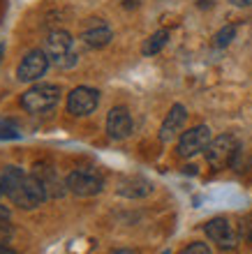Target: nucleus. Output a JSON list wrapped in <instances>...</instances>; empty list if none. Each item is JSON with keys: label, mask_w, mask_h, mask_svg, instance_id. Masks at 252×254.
Segmentation results:
<instances>
[{"label": "nucleus", "mask_w": 252, "mask_h": 254, "mask_svg": "<svg viewBox=\"0 0 252 254\" xmlns=\"http://www.w3.org/2000/svg\"><path fill=\"white\" fill-rule=\"evenodd\" d=\"M0 185L5 190V196L14 206L23 210H33L47 201V194L42 190L40 181L33 174H26L19 167H5L0 171Z\"/></svg>", "instance_id": "f257e3e1"}, {"label": "nucleus", "mask_w": 252, "mask_h": 254, "mask_svg": "<svg viewBox=\"0 0 252 254\" xmlns=\"http://www.w3.org/2000/svg\"><path fill=\"white\" fill-rule=\"evenodd\" d=\"M44 51L49 56V63L60 69H70L79 63V54L74 51V40L67 30H53L49 33Z\"/></svg>", "instance_id": "f03ea898"}, {"label": "nucleus", "mask_w": 252, "mask_h": 254, "mask_svg": "<svg viewBox=\"0 0 252 254\" xmlns=\"http://www.w3.org/2000/svg\"><path fill=\"white\" fill-rule=\"evenodd\" d=\"M204 153L213 169H227L236 164V157L241 155V143L234 134H220V136L211 139Z\"/></svg>", "instance_id": "7ed1b4c3"}, {"label": "nucleus", "mask_w": 252, "mask_h": 254, "mask_svg": "<svg viewBox=\"0 0 252 254\" xmlns=\"http://www.w3.org/2000/svg\"><path fill=\"white\" fill-rule=\"evenodd\" d=\"M60 102V88L53 83H37V86L28 88L26 93L21 95V107L26 109L28 114H44L51 111L53 107H58Z\"/></svg>", "instance_id": "20e7f679"}, {"label": "nucleus", "mask_w": 252, "mask_h": 254, "mask_svg": "<svg viewBox=\"0 0 252 254\" xmlns=\"http://www.w3.org/2000/svg\"><path fill=\"white\" fill-rule=\"evenodd\" d=\"M65 181H67V192L77 194V196H95V194H100L104 190V178L93 167L74 169Z\"/></svg>", "instance_id": "39448f33"}, {"label": "nucleus", "mask_w": 252, "mask_h": 254, "mask_svg": "<svg viewBox=\"0 0 252 254\" xmlns=\"http://www.w3.org/2000/svg\"><path fill=\"white\" fill-rule=\"evenodd\" d=\"M204 231L220 250H236V245L241 241L239 229L234 227L227 217H213V220H208L204 224Z\"/></svg>", "instance_id": "423d86ee"}, {"label": "nucleus", "mask_w": 252, "mask_h": 254, "mask_svg": "<svg viewBox=\"0 0 252 254\" xmlns=\"http://www.w3.org/2000/svg\"><path fill=\"white\" fill-rule=\"evenodd\" d=\"M211 127L208 125H197L192 129L180 134L178 139V155L180 157H194V155L204 153L208 143H211Z\"/></svg>", "instance_id": "0eeeda50"}, {"label": "nucleus", "mask_w": 252, "mask_h": 254, "mask_svg": "<svg viewBox=\"0 0 252 254\" xmlns=\"http://www.w3.org/2000/svg\"><path fill=\"white\" fill-rule=\"evenodd\" d=\"M49 65H51V63H49L47 51H42V49L28 51L26 58L21 61L19 69H16V79L26 81V83H30V81H40L42 76L47 74Z\"/></svg>", "instance_id": "6e6552de"}, {"label": "nucleus", "mask_w": 252, "mask_h": 254, "mask_svg": "<svg viewBox=\"0 0 252 254\" xmlns=\"http://www.w3.org/2000/svg\"><path fill=\"white\" fill-rule=\"evenodd\" d=\"M100 104V93L95 88L79 86L67 95V111L72 116H88L93 114Z\"/></svg>", "instance_id": "1a4fd4ad"}, {"label": "nucleus", "mask_w": 252, "mask_h": 254, "mask_svg": "<svg viewBox=\"0 0 252 254\" xmlns=\"http://www.w3.org/2000/svg\"><path fill=\"white\" fill-rule=\"evenodd\" d=\"M33 176L40 181L42 190L47 194V201L49 199H60L63 194L67 192V181H63L58 176V171L49 164H35L33 169Z\"/></svg>", "instance_id": "9d476101"}, {"label": "nucleus", "mask_w": 252, "mask_h": 254, "mask_svg": "<svg viewBox=\"0 0 252 254\" xmlns=\"http://www.w3.org/2000/svg\"><path fill=\"white\" fill-rule=\"evenodd\" d=\"M106 134L113 141H123L132 134V116L125 107H113L106 116Z\"/></svg>", "instance_id": "9b49d317"}, {"label": "nucleus", "mask_w": 252, "mask_h": 254, "mask_svg": "<svg viewBox=\"0 0 252 254\" xmlns=\"http://www.w3.org/2000/svg\"><path fill=\"white\" fill-rule=\"evenodd\" d=\"M113 33L102 19H88L84 30H81V40L86 42V47L90 49H104L111 42Z\"/></svg>", "instance_id": "f8f14e48"}, {"label": "nucleus", "mask_w": 252, "mask_h": 254, "mask_svg": "<svg viewBox=\"0 0 252 254\" xmlns=\"http://www.w3.org/2000/svg\"><path fill=\"white\" fill-rule=\"evenodd\" d=\"M155 185H153L148 178L144 176H123L118 181V188H116V194L125 196V199H144L148 194H153Z\"/></svg>", "instance_id": "ddd939ff"}, {"label": "nucleus", "mask_w": 252, "mask_h": 254, "mask_svg": "<svg viewBox=\"0 0 252 254\" xmlns=\"http://www.w3.org/2000/svg\"><path fill=\"white\" fill-rule=\"evenodd\" d=\"M185 121H187V109L183 107V104H173V107L169 109V114H167L162 127H160V141H162V143L173 141L178 136L180 129H183Z\"/></svg>", "instance_id": "4468645a"}, {"label": "nucleus", "mask_w": 252, "mask_h": 254, "mask_svg": "<svg viewBox=\"0 0 252 254\" xmlns=\"http://www.w3.org/2000/svg\"><path fill=\"white\" fill-rule=\"evenodd\" d=\"M167 42H169V30H158V33H153L151 37L144 42V47H141V54H144V56H155V54H160V51L167 47Z\"/></svg>", "instance_id": "2eb2a0df"}, {"label": "nucleus", "mask_w": 252, "mask_h": 254, "mask_svg": "<svg viewBox=\"0 0 252 254\" xmlns=\"http://www.w3.org/2000/svg\"><path fill=\"white\" fill-rule=\"evenodd\" d=\"M234 37H236V26H234V23H229V26L220 28L218 33H215L213 44H215L218 49H225V47H229V44L234 42Z\"/></svg>", "instance_id": "dca6fc26"}, {"label": "nucleus", "mask_w": 252, "mask_h": 254, "mask_svg": "<svg viewBox=\"0 0 252 254\" xmlns=\"http://www.w3.org/2000/svg\"><path fill=\"white\" fill-rule=\"evenodd\" d=\"M21 139V129L9 121H0V141H16Z\"/></svg>", "instance_id": "f3484780"}, {"label": "nucleus", "mask_w": 252, "mask_h": 254, "mask_svg": "<svg viewBox=\"0 0 252 254\" xmlns=\"http://www.w3.org/2000/svg\"><path fill=\"white\" fill-rule=\"evenodd\" d=\"M12 234V224H9V210L5 206H0V243Z\"/></svg>", "instance_id": "a211bd4d"}, {"label": "nucleus", "mask_w": 252, "mask_h": 254, "mask_svg": "<svg viewBox=\"0 0 252 254\" xmlns=\"http://www.w3.org/2000/svg\"><path fill=\"white\" fill-rule=\"evenodd\" d=\"M239 236L246 243H252V215H248L246 220L239 224Z\"/></svg>", "instance_id": "6ab92c4d"}, {"label": "nucleus", "mask_w": 252, "mask_h": 254, "mask_svg": "<svg viewBox=\"0 0 252 254\" xmlns=\"http://www.w3.org/2000/svg\"><path fill=\"white\" fill-rule=\"evenodd\" d=\"M178 254H213V252L206 243H192V245H187V248L180 250Z\"/></svg>", "instance_id": "aec40b11"}, {"label": "nucleus", "mask_w": 252, "mask_h": 254, "mask_svg": "<svg viewBox=\"0 0 252 254\" xmlns=\"http://www.w3.org/2000/svg\"><path fill=\"white\" fill-rule=\"evenodd\" d=\"M194 5L199 7V9H211L213 5H215V2H218V0H192Z\"/></svg>", "instance_id": "412c9836"}, {"label": "nucleus", "mask_w": 252, "mask_h": 254, "mask_svg": "<svg viewBox=\"0 0 252 254\" xmlns=\"http://www.w3.org/2000/svg\"><path fill=\"white\" fill-rule=\"evenodd\" d=\"M120 7H125V9H137L141 5V0H118Z\"/></svg>", "instance_id": "4be33fe9"}, {"label": "nucleus", "mask_w": 252, "mask_h": 254, "mask_svg": "<svg viewBox=\"0 0 252 254\" xmlns=\"http://www.w3.org/2000/svg\"><path fill=\"white\" fill-rule=\"evenodd\" d=\"M232 5H236V7H250L252 0H232Z\"/></svg>", "instance_id": "5701e85b"}, {"label": "nucleus", "mask_w": 252, "mask_h": 254, "mask_svg": "<svg viewBox=\"0 0 252 254\" xmlns=\"http://www.w3.org/2000/svg\"><path fill=\"white\" fill-rule=\"evenodd\" d=\"M0 254H19L16 250H12V248H7V245H2L0 243Z\"/></svg>", "instance_id": "b1692460"}, {"label": "nucleus", "mask_w": 252, "mask_h": 254, "mask_svg": "<svg viewBox=\"0 0 252 254\" xmlns=\"http://www.w3.org/2000/svg\"><path fill=\"white\" fill-rule=\"evenodd\" d=\"M113 254H137V252H132V250H118V252H113Z\"/></svg>", "instance_id": "393cba45"}, {"label": "nucleus", "mask_w": 252, "mask_h": 254, "mask_svg": "<svg viewBox=\"0 0 252 254\" xmlns=\"http://www.w3.org/2000/svg\"><path fill=\"white\" fill-rule=\"evenodd\" d=\"M2 54H5V47L0 44V61H2Z\"/></svg>", "instance_id": "a878e982"}, {"label": "nucleus", "mask_w": 252, "mask_h": 254, "mask_svg": "<svg viewBox=\"0 0 252 254\" xmlns=\"http://www.w3.org/2000/svg\"><path fill=\"white\" fill-rule=\"evenodd\" d=\"M2 194H5V190H2V185H0V196H2Z\"/></svg>", "instance_id": "bb28decb"}, {"label": "nucleus", "mask_w": 252, "mask_h": 254, "mask_svg": "<svg viewBox=\"0 0 252 254\" xmlns=\"http://www.w3.org/2000/svg\"><path fill=\"white\" fill-rule=\"evenodd\" d=\"M162 254H169V252H162Z\"/></svg>", "instance_id": "cd10ccee"}]
</instances>
